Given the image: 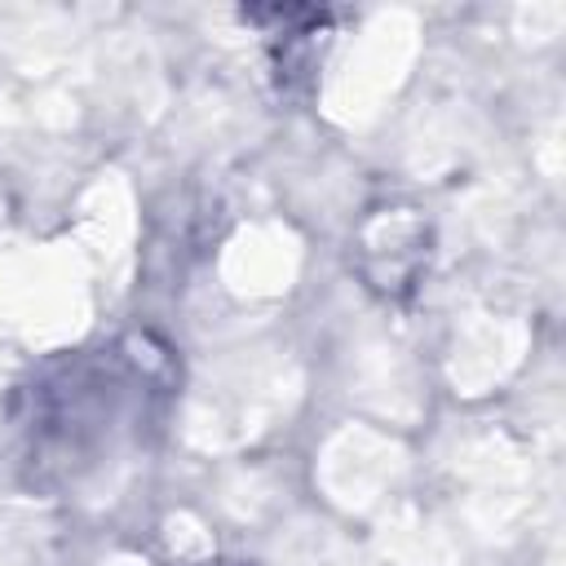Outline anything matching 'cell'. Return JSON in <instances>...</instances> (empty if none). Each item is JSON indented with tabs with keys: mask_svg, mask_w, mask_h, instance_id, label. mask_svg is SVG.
I'll return each mask as SVG.
<instances>
[{
	"mask_svg": "<svg viewBox=\"0 0 566 566\" xmlns=\"http://www.w3.org/2000/svg\"><path fill=\"white\" fill-rule=\"evenodd\" d=\"M168 389L164 363L142 340L80 354L31 389V460L62 482L124 460L142 447Z\"/></svg>",
	"mask_w": 566,
	"mask_h": 566,
	"instance_id": "1",
	"label": "cell"
},
{
	"mask_svg": "<svg viewBox=\"0 0 566 566\" xmlns=\"http://www.w3.org/2000/svg\"><path fill=\"white\" fill-rule=\"evenodd\" d=\"M208 566H212V562H208ZM217 566H226V562H217Z\"/></svg>",
	"mask_w": 566,
	"mask_h": 566,
	"instance_id": "2",
	"label": "cell"
}]
</instances>
